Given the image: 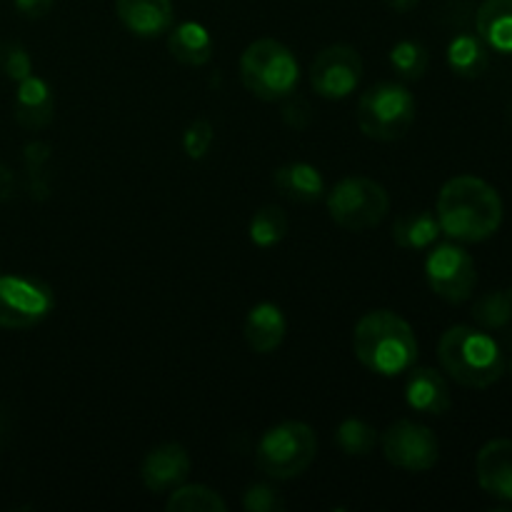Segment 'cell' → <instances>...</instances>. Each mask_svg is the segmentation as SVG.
Instances as JSON below:
<instances>
[{"label": "cell", "mask_w": 512, "mask_h": 512, "mask_svg": "<svg viewBox=\"0 0 512 512\" xmlns=\"http://www.w3.org/2000/svg\"><path fill=\"white\" fill-rule=\"evenodd\" d=\"M475 25L490 50L512 55V0H485L478 8Z\"/></svg>", "instance_id": "cell-20"}, {"label": "cell", "mask_w": 512, "mask_h": 512, "mask_svg": "<svg viewBox=\"0 0 512 512\" xmlns=\"http://www.w3.org/2000/svg\"><path fill=\"white\" fill-rule=\"evenodd\" d=\"M55 95L53 88L40 75H28L18 83L15 93V120L28 130H40L53 120Z\"/></svg>", "instance_id": "cell-17"}, {"label": "cell", "mask_w": 512, "mask_h": 512, "mask_svg": "<svg viewBox=\"0 0 512 512\" xmlns=\"http://www.w3.org/2000/svg\"><path fill=\"white\" fill-rule=\"evenodd\" d=\"M0 70L8 80L20 83L28 75H33V60L20 43H3L0 45Z\"/></svg>", "instance_id": "cell-29"}, {"label": "cell", "mask_w": 512, "mask_h": 512, "mask_svg": "<svg viewBox=\"0 0 512 512\" xmlns=\"http://www.w3.org/2000/svg\"><path fill=\"white\" fill-rule=\"evenodd\" d=\"M115 13L125 30L138 38H158L173 28V3L170 0H115Z\"/></svg>", "instance_id": "cell-14"}, {"label": "cell", "mask_w": 512, "mask_h": 512, "mask_svg": "<svg viewBox=\"0 0 512 512\" xmlns=\"http://www.w3.org/2000/svg\"><path fill=\"white\" fill-rule=\"evenodd\" d=\"M355 358L375 375L395 378L418 363V338L393 310H370L353 330Z\"/></svg>", "instance_id": "cell-2"}, {"label": "cell", "mask_w": 512, "mask_h": 512, "mask_svg": "<svg viewBox=\"0 0 512 512\" xmlns=\"http://www.w3.org/2000/svg\"><path fill=\"white\" fill-rule=\"evenodd\" d=\"M243 333L245 343H248V348L253 350V353L268 355L283 345L285 333H288V318H285L280 305L263 300V303L250 308L243 325Z\"/></svg>", "instance_id": "cell-16"}, {"label": "cell", "mask_w": 512, "mask_h": 512, "mask_svg": "<svg viewBox=\"0 0 512 512\" xmlns=\"http://www.w3.org/2000/svg\"><path fill=\"white\" fill-rule=\"evenodd\" d=\"M335 443L350 458H365L375 450V445L380 443L378 430L370 423L360 418H348L338 425L335 430Z\"/></svg>", "instance_id": "cell-25"}, {"label": "cell", "mask_w": 512, "mask_h": 512, "mask_svg": "<svg viewBox=\"0 0 512 512\" xmlns=\"http://www.w3.org/2000/svg\"><path fill=\"white\" fill-rule=\"evenodd\" d=\"M438 358L445 373L465 388L485 390L505 373V355L498 340L480 328L453 325L438 345Z\"/></svg>", "instance_id": "cell-3"}, {"label": "cell", "mask_w": 512, "mask_h": 512, "mask_svg": "<svg viewBox=\"0 0 512 512\" xmlns=\"http://www.w3.org/2000/svg\"><path fill=\"white\" fill-rule=\"evenodd\" d=\"M288 235V215L278 205H265L250 218L248 238L255 248H275Z\"/></svg>", "instance_id": "cell-23"}, {"label": "cell", "mask_w": 512, "mask_h": 512, "mask_svg": "<svg viewBox=\"0 0 512 512\" xmlns=\"http://www.w3.org/2000/svg\"><path fill=\"white\" fill-rule=\"evenodd\" d=\"M168 50L178 63L200 68L213 58V38H210L205 25L185 20V23L168 30Z\"/></svg>", "instance_id": "cell-19"}, {"label": "cell", "mask_w": 512, "mask_h": 512, "mask_svg": "<svg viewBox=\"0 0 512 512\" xmlns=\"http://www.w3.org/2000/svg\"><path fill=\"white\" fill-rule=\"evenodd\" d=\"M390 465L408 473H428L438 465L440 443L435 433L413 420H398L380 438Z\"/></svg>", "instance_id": "cell-10"}, {"label": "cell", "mask_w": 512, "mask_h": 512, "mask_svg": "<svg viewBox=\"0 0 512 512\" xmlns=\"http://www.w3.org/2000/svg\"><path fill=\"white\" fill-rule=\"evenodd\" d=\"M10 193H13V175H10L8 168L0 165V200L8 198Z\"/></svg>", "instance_id": "cell-33"}, {"label": "cell", "mask_w": 512, "mask_h": 512, "mask_svg": "<svg viewBox=\"0 0 512 512\" xmlns=\"http://www.w3.org/2000/svg\"><path fill=\"white\" fill-rule=\"evenodd\" d=\"M283 120L290 125V128L295 130H305L310 125V120H313V110H310L308 100L298 98V95H288V103H285L283 108Z\"/></svg>", "instance_id": "cell-31"}, {"label": "cell", "mask_w": 512, "mask_h": 512, "mask_svg": "<svg viewBox=\"0 0 512 512\" xmlns=\"http://www.w3.org/2000/svg\"><path fill=\"white\" fill-rule=\"evenodd\" d=\"M168 512H225L228 503L220 498L218 490L208 485H180L170 490V498L165 503Z\"/></svg>", "instance_id": "cell-24"}, {"label": "cell", "mask_w": 512, "mask_h": 512, "mask_svg": "<svg viewBox=\"0 0 512 512\" xmlns=\"http://www.w3.org/2000/svg\"><path fill=\"white\" fill-rule=\"evenodd\" d=\"M325 203L335 225L350 233H360L383 223L390 210V195L378 180L353 175L335 183L325 195Z\"/></svg>", "instance_id": "cell-7"}, {"label": "cell", "mask_w": 512, "mask_h": 512, "mask_svg": "<svg viewBox=\"0 0 512 512\" xmlns=\"http://www.w3.org/2000/svg\"><path fill=\"white\" fill-rule=\"evenodd\" d=\"M448 65L458 78H480L488 70L490 48L480 40V35L460 33L448 43Z\"/></svg>", "instance_id": "cell-21"}, {"label": "cell", "mask_w": 512, "mask_h": 512, "mask_svg": "<svg viewBox=\"0 0 512 512\" xmlns=\"http://www.w3.org/2000/svg\"><path fill=\"white\" fill-rule=\"evenodd\" d=\"M440 235H443V230H440L438 215H433L430 210L405 213L393 223V240L403 250L433 248Z\"/></svg>", "instance_id": "cell-22"}, {"label": "cell", "mask_w": 512, "mask_h": 512, "mask_svg": "<svg viewBox=\"0 0 512 512\" xmlns=\"http://www.w3.org/2000/svg\"><path fill=\"white\" fill-rule=\"evenodd\" d=\"M475 473L483 493L512 503V440L495 438L485 443L475 460Z\"/></svg>", "instance_id": "cell-13"}, {"label": "cell", "mask_w": 512, "mask_h": 512, "mask_svg": "<svg viewBox=\"0 0 512 512\" xmlns=\"http://www.w3.org/2000/svg\"><path fill=\"white\" fill-rule=\"evenodd\" d=\"M473 318L480 328L500 330L512 320V293L510 290H490L475 300Z\"/></svg>", "instance_id": "cell-27"}, {"label": "cell", "mask_w": 512, "mask_h": 512, "mask_svg": "<svg viewBox=\"0 0 512 512\" xmlns=\"http://www.w3.org/2000/svg\"><path fill=\"white\" fill-rule=\"evenodd\" d=\"M215 140V128L210 120L195 118L183 133V150L190 160H203L210 153Z\"/></svg>", "instance_id": "cell-28"}, {"label": "cell", "mask_w": 512, "mask_h": 512, "mask_svg": "<svg viewBox=\"0 0 512 512\" xmlns=\"http://www.w3.org/2000/svg\"><path fill=\"white\" fill-rule=\"evenodd\" d=\"M405 403L410 410L420 415H445L453 405L450 388L443 375L433 368H410L408 383H405Z\"/></svg>", "instance_id": "cell-15"}, {"label": "cell", "mask_w": 512, "mask_h": 512, "mask_svg": "<svg viewBox=\"0 0 512 512\" xmlns=\"http://www.w3.org/2000/svg\"><path fill=\"white\" fill-rule=\"evenodd\" d=\"M390 65L403 80H420L428 73L430 53L420 40H398L390 48Z\"/></svg>", "instance_id": "cell-26"}, {"label": "cell", "mask_w": 512, "mask_h": 512, "mask_svg": "<svg viewBox=\"0 0 512 512\" xmlns=\"http://www.w3.org/2000/svg\"><path fill=\"white\" fill-rule=\"evenodd\" d=\"M318 455V438L308 423L288 420L265 430L255 448V465L265 478L293 480L313 465Z\"/></svg>", "instance_id": "cell-5"}, {"label": "cell", "mask_w": 512, "mask_h": 512, "mask_svg": "<svg viewBox=\"0 0 512 512\" xmlns=\"http://www.w3.org/2000/svg\"><path fill=\"white\" fill-rule=\"evenodd\" d=\"M243 508L248 512H280L285 510V500L283 495L275 488H270V485L255 483L245 490Z\"/></svg>", "instance_id": "cell-30"}, {"label": "cell", "mask_w": 512, "mask_h": 512, "mask_svg": "<svg viewBox=\"0 0 512 512\" xmlns=\"http://www.w3.org/2000/svg\"><path fill=\"white\" fill-rule=\"evenodd\" d=\"M190 475V455L180 443H163L145 455L140 478L150 493H170L180 488Z\"/></svg>", "instance_id": "cell-12"}, {"label": "cell", "mask_w": 512, "mask_h": 512, "mask_svg": "<svg viewBox=\"0 0 512 512\" xmlns=\"http://www.w3.org/2000/svg\"><path fill=\"white\" fill-rule=\"evenodd\" d=\"M240 80L260 100H285L300 83V65L293 50L280 40L263 38L240 55Z\"/></svg>", "instance_id": "cell-4"}, {"label": "cell", "mask_w": 512, "mask_h": 512, "mask_svg": "<svg viewBox=\"0 0 512 512\" xmlns=\"http://www.w3.org/2000/svg\"><path fill=\"white\" fill-rule=\"evenodd\" d=\"M425 280L438 298L448 303H465L478 285V268L470 253L460 245H438L425 258Z\"/></svg>", "instance_id": "cell-9"}, {"label": "cell", "mask_w": 512, "mask_h": 512, "mask_svg": "<svg viewBox=\"0 0 512 512\" xmlns=\"http://www.w3.org/2000/svg\"><path fill=\"white\" fill-rule=\"evenodd\" d=\"M438 223L458 243H483L503 225V198L498 190L475 175H458L440 188Z\"/></svg>", "instance_id": "cell-1"}, {"label": "cell", "mask_w": 512, "mask_h": 512, "mask_svg": "<svg viewBox=\"0 0 512 512\" xmlns=\"http://www.w3.org/2000/svg\"><path fill=\"white\" fill-rule=\"evenodd\" d=\"M510 375H512V363H510Z\"/></svg>", "instance_id": "cell-35"}, {"label": "cell", "mask_w": 512, "mask_h": 512, "mask_svg": "<svg viewBox=\"0 0 512 512\" xmlns=\"http://www.w3.org/2000/svg\"><path fill=\"white\" fill-rule=\"evenodd\" d=\"M55 308L50 285L23 275L0 273V328L25 330L43 323Z\"/></svg>", "instance_id": "cell-8"}, {"label": "cell", "mask_w": 512, "mask_h": 512, "mask_svg": "<svg viewBox=\"0 0 512 512\" xmlns=\"http://www.w3.org/2000/svg\"><path fill=\"white\" fill-rule=\"evenodd\" d=\"M15 10H18L23 18L28 20H38L43 15L50 13V8L55 5V0H13Z\"/></svg>", "instance_id": "cell-32"}, {"label": "cell", "mask_w": 512, "mask_h": 512, "mask_svg": "<svg viewBox=\"0 0 512 512\" xmlns=\"http://www.w3.org/2000/svg\"><path fill=\"white\" fill-rule=\"evenodd\" d=\"M363 58L353 45L335 43L320 50L310 65V85L325 100H345L358 90Z\"/></svg>", "instance_id": "cell-11"}, {"label": "cell", "mask_w": 512, "mask_h": 512, "mask_svg": "<svg viewBox=\"0 0 512 512\" xmlns=\"http://www.w3.org/2000/svg\"><path fill=\"white\" fill-rule=\"evenodd\" d=\"M510 293H512V288H510Z\"/></svg>", "instance_id": "cell-36"}, {"label": "cell", "mask_w": 512, "mask_h": 512, "mask_svg": "<svg viewBox=\"0 0 512 512\" xmlns=\"http://www.w3.org/2000/svg\"><path fill=\"white\" fill-rule=\"evenodd\" d=\"M273 185L280 190V195L295 200V203H315L325 195V180L315 165L288 163L273 173Z\"/></svg>", "instance_id": "cell-18"}, {"label": "cell", "mask_w": 512, "mask_h": 512, "mask_svg": "<svg viewBox=\"0 0 512 512\" xmlns=\"http://www.w3.org/2000/svg\"><path fill=\"white\" fill-rule=\"evenodd\" d=\"M385 3L393 10H398V13H408V10H413L420 0H385Z\"/></svg>", "instance_id": "cell-34"}, {"label": "cell", "mask_w": 512, "mask_h": 512, "mask_svg": "<svg viewBox=\"0 0 512 512\" xmlns=\"http://www.w3.org/2000/svg\"><path fill=\"white\" fill-rule=\"evenodd\" d=\"M418 103L413 93L400 83H378L360 95L358 128L368 138L393 143L413 128Z\"/></svg>", "instance_id": "cell-6"}]
</instances>
